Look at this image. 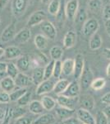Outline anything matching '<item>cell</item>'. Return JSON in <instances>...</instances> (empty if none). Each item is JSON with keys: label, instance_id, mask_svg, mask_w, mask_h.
Returning <instances> with one entry per match:
<instances>
[{"label": "cell", "instance_id": "32", "mask_svg": "<svg viewBox=\"0 0 110 124\" xmlns=\"http://www.w3.org/2000/svg\"><path fill=\"white\" fill-rule=\"evenodd\" d=\"M60 0H52L50 3H49V7H48V12L49 14L56 16L59 13L60 9Z\"/></svg>", "mask_w": 110, "mask_h": 124}, {"label": "cell", "instance_id": "45", "mask_svg": "<svg viewBox=\"0 0 110 124\" xmlns=\"http://www.w3.org/2000/svg\"><path fill=\"white\" fill-rule=\"evenodd\" d=\"M102 16H103L104 19H105L106 21L110 20V3L104 7L103 10H102Z\"/></svg>", "mask_w": 110, "mask_h": 124}, {"label": "cell", "instance_id": "57", "mask_svg": "<svg viewBox=\"0 0 110 124\" xmlns=\"http://www.w3.org/2000/svg\"><path fill=\"white\" fill-rule=\"evenodd\" d=\"M5 74L6 73H0V79H3L5 77Z\"/></svg>", "mask_w": 110, "mask_h": 124}, {"label": "cell", "instance_id": "40", "mask_svg": "<svg viewBox=\"0 0 110 124\" xmlns=\"http://www.w3.org/2000/svg\"><path fill=\"white\" fill-rule=\"evenodd\" d=\"M95 124H109V118L105 116L103 111H99L96 113Z\"/></svg>", "mask_w": 110, "mask_h": 124}, {"label": "cell", "instance_id": "16", "mask_svg": "<svg viewBox=\"0 0 110 124\" xmlns=\"http://www.w3.org/2000/svg\"><path fill=\"white\" fill-rule=\"evenodd\" d=\"M80 93H81V86L79 82L77 80H74L70 83L68 88L63 94L70 98H77L79 97Z\"/></svg>", "mask_w": 110, "mask_h": 124}, {"label": "cell", "instance_id": "55", "mask_svg": "<svg viewBox=\"0 0 110 124\" xmlns=\"http://www.w3.org/2000/svg\"><path fill=\"white\" fill-rule=\"evenodd\" d=\"M4 54H5V49L0 47V58L4 56Z\"/></svg>", "mask_w": 110, "mask_h": 124}, {"label": "cell", "instance_id": "37", "mask_svg": "<svg viewBox=\"0 0 110 124\" xmlns=\"http://www.w3.org/2000/svg\"><path fill=\"white\" fill-rule=\"evenodd\" d=\"M26 109L25 108V107H21V106H17L15 108L13 109V118L14 119H17L20 117L25 116V114L26 113Z\"/></svg>", "mask_w": 110, "mask_h": 124}, {"label": "cell", "instance_id": "43", "mask_svg": "<svg viewBox=\"0 0 110 124\" xmlns=\"http://www.w3.org/2000/svg\"><path fill=\"white\" fill-rule=\"evenodd\" d=\"M35 58H36V60L39 64H44L45 65H46L49 63V60L48 59V57L42 52H38Z\"/></svg>", "mask_w": 110, "mask_h": 124}, {"label": "cell", "instance_id": "61", "mask_svg": "<svg viewBox=\"0 0 110 124\" xmlns=\"http://www.w3.org/2000/svg\"><path fill=\"white\" fill-rule=\"evenodd\" d=\"M83 124H85V123H83Z\"/></svg>", "mask_w": 110, "mask_h": 124}, {"label": "cell", "instance_id": "5", "mask_svg": "<svg viewBox=\"0 0 110 124\" xmlns=\"http://www.w3.org/2000/svg\"><path fill=\"white\" fill-rule=\"evenodd\" d=\"M40 29L43 35L50 40H54L57 36V29L51 22L45 20L40 24Z\"/></svg>", "mask_w": 110, "mask_h": 124}, {"label": "cell", "instance_id": "38", "mask_svg": "<svg viewBox=\"0 0 110 124\" xmlns=\"http://www.w3.org/2000/svg\"><path fill=\"white\" fill-rule=\"evenodd\" d=\"M63 73V62L61 61H55L54 64V69H53V76L55 79H59Z\"/></svg>", "mask_w": 110, "mask_h": 124}, {"label": "cell", "instance_id": "1", "mask_svg": "<svg viewBox=\"0 0 110 124\" xmlns=\"http://www.w3.org/2000/svg\"><path fill=\"white\" fill-rule=\"evenodd\" d=\"M99 28V21L95 17H91V18H89L84 23L82 27V33L85 37H92L93 35L97 33Z\"/></svg>", "mask_w": 110, "mask_h": 124}, {"label": "cell", "instance_id": "49", "mask_svg": "<svg viewBox=\"0 0 110 124\" xmlns=\"http://www.w3.org/2000/svg\"><path fill=\"white\" fill-rule=\"evenodd\" d=\"M103 55L106 59L110 60V48H104L103 50Z\"/></svg>", "mask_w": 110, "mask_h": 124}, {"label": "cell", "instance_id": "2", "mask_svg": "<svg viewBox=\"0 0 110 124\" xmlns=\"http://www.w3.org/2000/svg\"><path fill=\"white\" fill-rule=\"evenodd\" d=\"M56 102L60 107L66 108L71 110H75L76 106L78 104V102H79V97L70 98L63 94H60L58 95Z\"/></svg>", "mask_w": 110, "mask_h": 124}, {"label": "cell", "instance_id": "4", "mask_svg": "<svg viewBox=\"0 0 110 124\" xmlns=\"http://www.w3.org/2000/svg\"><path fill=\"white\" fill-rule=\"evenodd\" d=\"M29 0H13L12 2V13L15 17L21 16L26 10Z\"/></svg>", "mask_w": 110, "mask_h": 124}, {"label": "cell", "instance_id": "36", "mask_svg": "<svg viewBox=\"0 0 110 124\" xmlns=\"http://www.w3.org/2000/svg\"><path fill=\"white\" fill-rule=\"evenodd\" d=\"M106 85V79L104 78H98L93 81L91 85V88L95 91H99L103 89Z\"/></svg>", "mask_w": 110, "mask_h": 124}, {"label": "cell", "instance_id": "17", "mask_svg": "<svg viewBox=\"0 0 110 124\" xmlns=\"http://www.w3.org/2000/svg\"><path fill=\"white\" fill-rule=\"evenodd\" d=\"M14 80L17 88H27L31 84H33L31 77H29L25 73H21V72H20L18 75L14 79Z\"/></svg>", "mask_w": 110, "mask_h": 124}, {"label": "cell", "instance_id": "7", "mask_svg": "<svg viewBox=\"0 0 110 124\" xmlns=\"http://www.w3.org/2000/svg\"><path fill=\"white\" fill-rule=\"evenodd\" d=\"M46 17H47V15L44 10H38L30 16L26 25L30 27H34L35 25H39V24H41L44 21H45Z\"/></svg>", "mask_w": 110, "mask_h": 124}, {"label": "cell", "instance_id": "26", "mask_svg": "<svg viewBox=\"0 0 110 124\" xmlns=\"http://www.w3.org/2000/svg\"><path fill=\"white\" fill-rule=\"evenodd\" d=\"M102 43H103V40H102L101 36L96 33L92 36L90 39L89 47L92 51H95V50L99 49L102 46Z\"/></svg>", "mask_w": 110, "mask_h": 124}, {"label": "cell", "instance_id": "19", "mask_svg": "<svg viewBox=\"0 0 110 124\" xmlns=\"http://www.w3.org/2000/svg\"><path fill=\"white\" fill-rule=\"evenodd\" d=\"M20 56H21V51L19 47L16 46H10L5 49L4 57L7 60H13L18 59Z\"/></svg>", "mask_w": 110, "mask_h": 124}, {"label": "cell", "instance_id": "8", "mask_svg": "<svg viewBox=\"0 0 110 124\" xmlns=\"http://www.w3.org/2000/svg\"><path fill=\"white\" fill-rule=\"evenodd\" d=\"M75 69H74V78L75 80L80 79L85 69V60L82 54H77L75 59Z\"/></svg>", "mask_w": 110, "mask_h": 124}, {"label": "cell", "instance_id": "52", "mask_svg": "<svg viewBox=\"0 0 110 124\" xmlns=\"http://www.w3.org/2000/svg\"><path fill=\"white\" fill-rule=\"evenodd\" d=\"M105 29L106 31H107V34L110 37V20H108V21L105 22Z\"/></svg>", "mask_w": 110, "mask_h": 124}, {"label": "cell", "instance_id": "54", "mask_svg": "<svg viewBox=\"0 0 110 124\" xmlns=\"http://www.w3.org/2000/svg\"><path fill=\"white\" fill-rule=\"evenodd\" d=\"M106 75H107V76L110 79V63L108 65L107 69H106Z\"/></svg>", "mask_w": 110, "mask_h": 124}, {"label": "cell", "instance_id": "12", "mask_svg": "<svg viewBox=\"0 0 110 124\" xmlns=\"http://www.w3.org/2000/svg\"><path fill=\"white\" fill-rule=\"evenodd\" d=\"M54 86L55 83L53 82V79H46V80H44L37 86L35 93H36L37 95H43L45 93L53 91V89H54Z\"/></svg>", "mask_w": 110, "mask_h": 124}, {"label": "cell", "instance_id": "35", "mask_svg": "<svg viewBox=\"0 0 110 124\" xmlns=\"http://www.w3.org/2000/svg\"><path fill=\"white\" fill-rule=\"evenodd\" d=\"M31 98H32V93L31 91H27L18 101L17 102V105L21 106V107H26V105H29L31 103Z\"/></svg>", "mask_w": 110, "mask_h": 124}, {"label": "cell", "instance_id": "24", "mask_svg": "<svg viewBox=\"0 0 110 124\" xmlns=\"http://www.w3.org/2000/svg\"><path fill=\"white\" fill-rule=\"evenodd\" d=\"M69 85H70V82L69 80H67V79H59V80L55 84L53 92L55 93V94H58V95L63 94V93L67 90Z\"/></svg>", "mask_w": 110, "mask_h": 124}, {"label": "cell", "instance_id": "27", "mask_svg": "<svg viewBox=\"0 0 110 124\" xmlns=\"http://www.w3.org/2000/svg\"><path fill=\"white\" fill-rule=\"evenodd\" d=\"M34 42H35V47H36L38 50L43 51V50H45L48 46V38L45 36L42 35V34H38V35L35 36Z\"/></svg>", "mask_w": 110, "mask_h": 124}, {"label": "cell", "instance_id": "53", "mask_svg": "<svg viewBox=\"0 0 110 124\" xmlns=\"http://www.w3.org/2000/svg\"><path fill=\"white\" fill-rule=\"evenodd\" d=\"M9 0H0V9H3L8 3Z\"/></svg>", "mask_w": 110, "mask_h": 124}, {"label": "cell", "instance_id": "30", "mask_svg": "<svg viewBox=\"0 0 110 124\" xmlns=\"http://www.w3.org/2000/svg\"><path fill=\"white\" fill-rule=\"evenodd\" d=\"M50 54V57L53 61H59L63 55V50L62 47L58 46H54L50 49L49 51Z\"/></svg>", "mask_w": 110, "mask_h": 124}, {"label": "cell", "instance_id": "25", "mask_svg": "<svg viewBox=\"0 0 110 124\" xmlns=\"http://www.w3.org/2000/svg\"><path fill=\"white\" fill-rule=\"evenodd\" d=\"M28 108H29V111L33 114H41L45 110L41 101L38 100L31 101L30 104L28 105Z\"/></svg>", "mask_w": 110, "mask_h": 124}, {"label": "cell", "instance_id": "33", "mask_svg": "<svg viewBox=\"0 0 110 124\" xmlns=\"http://www.w3.org/2000/svg\"><path fill=\"white\" fill-rule=\"evenodd\" d=\"M19 73H20V71L16 64L13 63V62L7 63V71H6V74L7 75V76L13 78V79H15V78L18 75Z\"/></svg>", "mask_w": 110, "mask_h": 124}, {"label": "cell", "instance_id": "41", "mask_svg": "<svg viewBox=\"0 0 110 124\" xmlns=\"http://www.w3.org/2000/svg\"><path fill=\"white\" fill-rule=\"evenodd\" d=\"M11 102V99H10V93L5 91L0 92V103H9Z\"/></svg>", "mask_w": 110, "mask_h": 124}, {"label": "cell", "instance_id": "18", "mask_svg": "<svg viewBox=\"0 0 110 124\" xmlns=\"http://www.w3.org/2000/svg\"><path fill=\"white\" fill-rule=\"evenodd\" d=\"M57 122L56 117L52 113H44L34 120L33 124H55Z\"/></svg>", "mask_w": 110, "mask_h": 124}, {"label": "cell", "instance_id": "60", "mask_svg": "<svg viewBox=\"0 0 110 124\" xmlns=\"http://www.w3.org/2000/svg\"><path fill=\"white\" fill-rule=\"evenodd\" d=\"M109 3H110V1H109Z\"/></svg>", "mask_w": 110, "mask_h": 124}, {"label": "cell", "instance_id": "46", "mask_svg": "<svg viewBox=\"0 0 110 124\" xmlns=\"http://www.w3.org/2000/svg\"><path fill=\"white\" fill-rule=\"evenodd\" d=\"M79 121L80 120L77 118V117H71L69 118L64 120L63 121V123L65 124H80L79 123Z\"/></svg>", "mask_w": 110, "mask_h": 124}, {"label": "cell", "instance_id": "48", "mask_svg": "<svg viewBox=\"0 0 110 124\" xmlns=\"http://www.w3.org/2000/svg\"><path fill=\"white\" fill-rule=\"evenodd\" d=\"M7 67V63L3 61H0V73H6Z\"/></svg>", "mask_w": 110, "mask_h": 124}, {"label": "cell", "instance_id": "13", "mask_svg": "<svg viewBox=\"0 0 110 124\" xmlns=\"http://www.w3.org/2000/svg\"><path fill=\"white\" fill-rule=\"evenodd\" d=\"M0 88H1L2 91L7 92L9 93L17 89L14 79L9 76H5L4 78L0 79Z\"/></svg>", "mask_w": 110, "mask_h": 124}, {"label": "cell", "instance_id": "51", "mask_svg": "<svg viewBox=\"0 0 110 124\" xmlns=\"http://www.w3.org/2000/svg\"><path fill=\"white\" fill-rule=\"evenodd\" d=\"M6 116V110L0 108V122H3Z\"/></svg>", "mask_w": 110, "mask_h": 124}, {"label": "cell", "instance_id": "9", "mask_svg": "<svg viewBox=\"0 0 110 124\" xmlns=\"http://www.w3.org/2000/svg\"><path fill=\"white\" fill-rule=\"evenodd\" d=\"M79 1L78 0H69L65 7V14L69 20H73L78 13Z\"/></svg>", "mask_w": 110, "mask_h": 124}, {"label": "cell", "instance_id": "31", "mask_svg": "<svg viewBox=\"0 0 110 124\" xmlns=\"http://www.w3.org/2000/svg\"><path fill=\"white\" fill-rule=\"evenodd\" d=\"M103 7V1L102 0H89L88 2V8L92 13H99Z\"/></svg>", "mask_w": 110, "mask_h": 124}, {"label": "cell", "instance_id": "44", "mask_svg": "<svg viewBox=\"0 0 110 124\" xmlns=\"http://www.w3.org/2000/svg\"><path fill=\"white\" fill-rule=\"evenodd\" d=\"M13 109L11 108L7 107L6 108V116L5 118L2 122L1 124H10V122H11V119L13 118Z\"/></svg>", "mask_w": 110, "mask_h": 124}, {"label": "cell", "instance_id": "50", "mask_svg": "<svg viewBox=\"0 0 110 124\" xmlns=\"http://www.w3.org/2000/svg\"><path fill=\"white\" fill-rule=\"evenodd\" d=\"M103 113H104L106 117H108V118H110V105H108L106 106L103 109Z\"/></svg>", "mask_w": 110, "mask_h": 124}, {"label": "cell", "instance_id": "47", "mask_svg": "<svg viewBox=\"0 0 110 124\" xmlns=\"http://www.w3.org/2000/svg\"><path fill=\"white\" fill-rule=\"evenodd\" d=\"M101 102L104 104L110 105V92L105 93L103 97L101 98Z\"/></svg>", "mask_w": 110, "mask_h": 124}, {"label": "cell", "instance_id": "3", "mask_svg": "<svg viewBox=\"0 0 110 124\" xmlns=\"http://www.w3.org/2000/svg\"><path fill=\"white\" fill-rule=\"evenodd\" d=\"M80 79H81V84H80L81 89L87 90L90 87H91L92 83L95 79H94L93 72L89 66H85V69H84V71Z\"/></svg>", "mask_w": 110, "mask_h": 124}, {"label": "cell", "instance_id": "21", "mask_svg": "<svg viewBox=\"0 0 110 124\" xmlns=\"http://www.w3.org/2000/svg\"><path fill=\"white\" fill-rule=\"evenodd\" d=\"M44 71H45V68L40 67V66L36 67L33 70L32 75H31V79H32V83L34 85L38 86L39 84L45 80Z\"/></svg>", "mask_w": 110, "mask_h": 124}, {"label": "cell", "instance_id": "29", "mask_svg": "<svg viewBox=\"0 0 110 124\" xmlns=\"http://www.w3.org/2000/svg\"><path fill=\"white\" fill-rule=\"evenodd\" d=\"M28 90L26 88H17L12 93H10L11 102H17Z\"/></svg>", "mask_w": 110, "mask_h": 124}, {"label": "cell", "instance_id": "58", "mask_svg": "<svg viewBox=\"0 0 110 124\" xmlns=\"http://www.w3.org/2000/svg\"><path fill=\"white\" fill-rule=\"evenodd\" d=\"M1 23H2V20H1V17H0V24H1Z\"/></svg>", "mask_w": 110, "mask_h": 124}, {"label": "cell", "instance_id": "56", "mask_svg": "<svg viewBox=\"0 0 110 124\" xmlns=\"http://www.w3.org/2000/svg\"><path fill=\"white\" fill-rule=\"evenodd\" d=\"M40 1L42 3H44V4H48V3H50L52 0H40Z\"/></svg>", "mask_w": 110, "mask_h": 124}, {"label": "cell", "instance_id": "11", "mask_svg": "<svg viewBox=\"0 0 110 124\" xmlns=\"http://www.w3.org/2000/svg\"><path fill=\"white\" fill-rule=\"evenodd\" d=\"M77 117L82 123L85 124H95V118L91 114V112L80 108L77 110Z\"/></svg>", "mask_w": 110, "mask_h": 124}, {"label": "cell", "instance_id": "15", "mask_svg": "<svg viewBox=\"0 0 110 124\" xmlns=\"http://www.w3.org/2000/svg\"><path fill=\"white\" fill-rule=\"evenodd\" d=\"M31 37V31L30 28L28 27H24L21 30L16 34L15 37H14V41L17 44H24L26 43Z\"/></svg>", "mask_w": 110, "mask_h": 124}, {"label": "cell", "instance_id": "59", "mask_svg": "<svg viewBox=\"0 0 110 124\" xmlns=\"http://www.w3.org/2000/svg\"><path fill=\"white\" fill-rule=\"evenodd\" d=\"M61 124H65V123H61Z\"/></svg>", "mask_w": 110, "mask_h": 124}, {"label": "cell", "instance_id": "20", "mask_svg": "<svg viewBox=\"0 0 110 124\" xmlns=\"http://www.w3.org/2000/svg\"><path fill=\"white\" fill-rule=\"evenodd\" d=\"M77 41V33L74 31H68L65 34L63 38V46L66 49H69L75 46Z\"/></svg>", "mask_w": 110, "mask_h": 124}, {"label": "cell", "instance_id": "6", "mask_svg": "<svg viewBox=\"0 0 110 124\" xmlns=\"http://www.w3.org/2000/svg\"><path fill=\"white\" fill-rule=\"evenodd\" d=\"M17 34V27H16V21L13 20L7 27L3 30L1 34V41L3 42H8L14 39Z\"/></svg>", "mask_w": 110, "mask_h": 124}, {"label": "cell", "instance_id": "23", "mask_svg": "<svg viewBox=\"0 0 110 124\" xmlns=\"http://www.w3.org/2000/svg\"><path fill=\"white\" fill-rule=\"evenodd\" d=\"M75 69V60L74 59H67L63 62V74L66 76L72 75Z\"/></svg>", "mask_w": 110, "mask_h": 124}, {"label": "cell", "instance_id": "22", "mask_svg": "<svg viewBox=\"0 0 110 124\" xmlns=\"http://www.w3.org/2000/svg\"><path fill=\"white\" fill-rule=\"evenodd\" d=\"M55 113L58 117H59L61 120L64 121V120L72 117V115L74 114V113H75V110H71V109L58 106V107L56 108Z\"/></svg>", "mask_w": 110, "mask_h": 124}, {"label": "cell", "instance_id": "34", "mask_svg": "<svg viewBox=\"0 0 110 124\" xmlns=\"http://www.w3.org/2000/svg\"><path fill=\"white\" fill-rule=\"evenodd\" d=\"M54 64L55 61L52 60L49 61V63L48 65H46L45 66V71H44V77H45V80L46 79H49L53 76V69H54Z\"/></svg>", "mask_w": 110, "mask_h": 124}, {"label": "cell", "instance_id": "28", "mask_svg": "<svg viewBox=\"0 0 110 124\" xmlns=\"http://www.w3.org/2000/svg\"><path fill=\"white\" fill-rule=\"evenodd\" d=\"M40 101L44 108H45V109L47 110V111H51L53 108H55L56 104H57L56 100H54L53 98L49 97V96H43L41 98Z\"/></svg>", "mask_w": 110, "mask_h": 124}, {"label": "cell", "instance_id": "10", "mask_svg": "<svg viewBox=\"0 0 110 124\" xmlns=\"http://www.w3.org/2000/svg\"><path fill=\"white\" fill-rule=\"evenodd\" d=\"M78 104L81 106V108L88 110V111H92V110L95 108V101L91 95L83 94L79 97Z\"/></svg>", "mask_w": 110, "mask_h": 124}, {"label": "cell", "instance_id": "42", "mask_svg": "<svg viewBox=\"0 0 110 124\" xmlns=\"http://www.w3.org/2000/svg\"><path fill=\"white\" fill-rule=\"evenodd\" d=\"M33 122L34 121L31 117L23 116L20 118L16 119L15 122H14V124H33Z\"/></svg>", "mask_w": 110, "mask_h": 124}, {"label": "cell", "instance_id": "39", "mask_svg": "<svg viewBox=\"0 0 110 124\" xmlns=\"http://www.w3.org/2000/svg\"><path fill=\"white\" fill-rule=\"evenodd\" d=\"M87 20H88L87 19V13H86V12H85V10L84 8L80 9V11L78 12L77 16H76L75 22L82 24V27H83L84 23H85Z\"/></svg>", "mask_w": 110, "mask_h": 124}, {"label": "cell", "instance_id": "14", "mask_svg": "<svg viewBox=\"0 0 110 124\" xmlns=\"http://www.w3.org/2000/svg\"><path fill=\"white\" fill-rule=\"evenodd\" d=\"M16 65L20 72L25 73L31 68V59L28 55H21L18 59H17Z\"/></svg>", "mask_w": 110, "mask_h": 124}]
</instances>
